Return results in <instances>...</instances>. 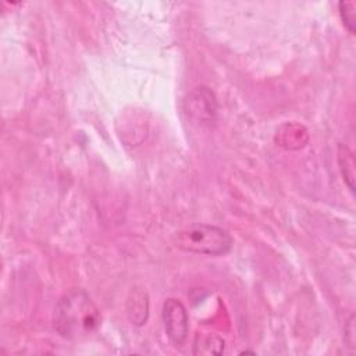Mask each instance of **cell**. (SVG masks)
I'll list each match as a JSON object with an SVG mask.
<instances>
[{
	"label": "cell",
	"mask_w": 356,
	"mask_h": 356,
	"mask_svg": "<svg viewBox=\"0 0 356 356\" xmlns=\"http://www.w3.org/2000/svg\"><path fill=\"white\" fill-rule=\"evenodd\" d=\"M100 321L102 316L97 306L82 289L65 293L54 307V328L65 339L79 341L88 338L96 332Z\"/></svg>",
	"instance_id": "6da1fadb"
},
{
	"label": "cell",
	"mask_w": 356,
	"mask_h": 356,
	"mask_svg": "<svg viewBox=\"0 0 356 356\" xmlns=\"http://www.w3.org/2000/svg\"><path fill=\"white\" fill-rule=\"evenodd\" d=\"M174 243L177 248L189 253L222 256L231 250L232 238L221 227L211 224H195L177 232Z\"/></svg>",
	"instance_id": "7a4b0ae2"
},
{
	"label": "cell",
	"mask_w": 356,
	"mask_h": 356,
	"mask_svg": "<svg viewBox=\"0 0 356 356\" xmlns=\"http://www.w3.org/2000/svg\"><path fill=\"white\" fill-rule=\"evenodd\" d=\"M163 321L168 339L174 346H182L188 338L189 318L182 302L170 298L163 305Z\"/></svg>",
	"instance_id": "3957f363"
},
{
	"label": "cell",
	"mask_w": 356,
	"mask_h": 356,
	"mask_svg": "<svg viewBox=\"0 0 356 356\" xmlns=\"http://www.w3.org/2000/svg\"><path fill=\"white\" fill-rule=\"evenodd\" d=\"M188 113L200 122H211L217 114L214 93L206 86L195 88L185 100Z\"/></svg>",
	"instance_id": "277c9868"
},
{
	"label": "cell",
	"mask_w": 356,
	"mask_h": 356,
	"mask_svg": "<svg viewBox=\"0 0 356 356\" xmlns=\"http://www.w3.org/2000/svg\"><path fill=\"white\" fill-rule=\"evenodd\" d=\"M338 161H339V168L343 177V181L348 184L349 189L353 192L355 191V160H353V154L349 150L348 146L345 145H339L338 149Z\"/></svg>",
	"instance_id": "5b68a950"
},
{
	"label": "cell",
	"mask_w": 356,
	"mask_h": 356,
	"mask_svg": "<svg viewBox=\"0 0 356 356\" xmlns=\"http://www.w3.org/2000/svg\"><path fill=\"white\" fill-rule=\"evenodd\" d=\"M224 350V341L217 335L202 337L197 335L193 343V353L196 355H220Z\"/></svg>",
	"instance_id": "8992f818"
},
{
	"label": "cell",
	"mask_w": 356,
	"mask_h": 356,
	"mask_svg": "<svg viewBox=\"0 0 356 356\" xmlns=\"http://www.w3.org/2000/svg\"><path fill=\"white\" fill-rule=\"evenodd\" d=\"M339 15L350 33H355L356 25V3L355 1H339Z\"/></svg>",
	"instance_id": "52a82bcc"
}]
</instances>
